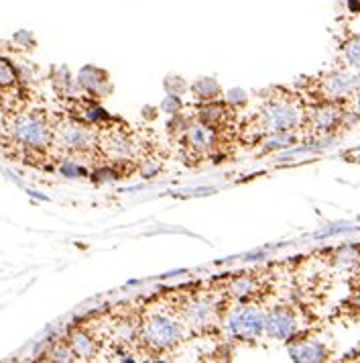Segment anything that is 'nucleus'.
I'll return each instance as SVG.
<instances>
[{
    "label": "nucleus",
    "mask_w": 360,
    "mask_h": 363,
    "mask_svg": "<svg viewBox=\"0 0 360 363\" xmlns=\"http://www.w3.org/2000/svg\"><path fill=\"white\" fill-rule=\"evenodd\" d=\"M187 327L175 311H155L141 323L137 343L151 355L171 351L183 343Z\"/></svg>",
    "instance_id": "1"
},
{
    "label": "nucleus",
    "mask_w": 360,
    "mask_h": 363,
    "mask_svg": "<svg viewBox=\"0 0 360 363\" xmlns=\"http://www.w3.org/2000/svg\"><path fill=\"white\" fill-rule=\"evenodd\" d=\"M306 108L294 96H275L271 99L257 116L259 137H267L273 133L297 131L303 125ZM257 137V139H259Z\"/></svg>",
    "instance_id": "2"
},
{
    "label": "nucleus",
    "mask_w": 360,
    "mask_h": 363,
    "mask_svg": "<svg viewBox=\"0 0 360 363\" xmlns=\"http://www.w3.org/2000/svg\"><path fill=\"white\" fill-rule=\"evenodd\" d=\"M11 135L17 145L29 151H45L53 145V125L39 113H18L11 121Z\"/></svg>",
    "instance_id": "3"
},
{
    "label": "nucleus",
    "mask_w": 360,
    "mask_h": 363,
    "mask_svg": "<svg viewBox=\"0 0 360 363\" xmlns=\"http://www.w3.org/2000/svg\"><path fill=\"white\" fill-rule=\"evenodd\" d=\"M267 329V313L255 306L245 304L238 306L226 318V333L234 341H257Z\"/></svg>",
    "instance_id": "4"
},
{
    "label": "nucleus",
    "mask_w": 360,
    "mask_h": 363,
    "mask_svg": "<svg viewBox=\"0 0 360 363\" xmlns=\"http://www.w3.org/2000/svg\"><path fill=\"white\" fill-rule=\"evenodd\" d=\"M360 86V72L340 67L324 74L315 80V90L320 102H348V99L356 92Z\"/></svg>",
    "instance_id": "5"
},
{
    "label": "nucleus",
    "mask_w": 360,
    "mask_h": 363,
    "mask_svg": "<svg viewBox=\"0 0 360 363\" xmlns=\"http://www.w3.org/2000/svg\"><path fill=\"white\" fill-rule=\"evenodd\" d=\"M53 145L67 153H88L96 145L94 129L83 121H64L53 125Z\"/></svg>",
    "instance_id": "6"
},
{
    "label": "nucleus",
    "mask_w": 360,
    "mask_h": 363,
    "mask_svg": "<svg viewBox=\"0 0 360 363\" xmlns=\"http://www.w3.org/2000/svg\"><path fill=\"white\" fill-rule=\"evenodd\" d=\"M175 313L180 314L187 330H192V333H206V330H210L216 325V320L220 316V308H216V304L206 296H194L185 298Z\"/></svg>",
    "instance_id": "7"
},
{
    "label": "nucleus",
    "mask_w": 360,
    "mask_h": 363,
    "mask_svg": "<svg viewBox=\"0 0 360 363\" xmlns=\"http://www.w3.org/2000/svg\"><path fill=\"white\" fill-rule=\"evenodd\" d=\"M346 121V108L342 102H318L303 116V129H310L315 135L338 129Z\"/></svg>",
    "instance_id": "8"
},
{
    "label": "nucleus",
    "mask_w": 360,
    "mask_h": 363,
    "mask_svg": "<svg viewBox=\"0 0 360 363\" xmlns=\"http://www.w3.org/2000/svg\"><path fill=\"white\" fill-rule=\"evenodd\" d=\"M299 333V318L294 308L279 306L273 313L267 314V329L265 335L275 341H291Z\"/></svg>",
    "instance_id": "9"
},
{
    "label": "nucleus",
    "mask_w": 360,
    "mask_h": 363,
    "mask_svg": "<svg viewBox=\"0 0 360 363\" xmlns=\"http://www.w3.org/2000/svg\"><path fill=\"white\" fill-rule=\"evenodd\" d=\"M216 139H218V129L204 125L202 121L192 123L183 133V143L192 155H206L208 151H212L216 147Z\"/></svg>",
    "instance_id": "10"
},
{
    "label": "nucleus",
    "mask_w": 360,
    "mask_h": 363,
    "mask_svg": "<svg viewBox=\"0 0 360 363\" xmlns=\"http://www.w3.org/2000/svg\"><path fill=\"white\" fill-rule=\"evenodd\" d=\"M67 343L71 347L76 359H94L98 355V341L88 329H74L67 337Z\"/></svg>",
    "instance_id": "11"
},
{
    "label": "nucleus",
    "mask_w": 360,
    "mask_h": 363,
    "mask_svg": "<svg viewBox=\"0 0 360 363\" xmlns=\"http://www.w3.org/2000/svg\"><path fill=\"white\" fill-rule=\"evenodd\" d=\"M289 355L295 362H324L327 359L330 351L322 341H294V345L289 347Z\"/></svg>",
    "instance_id": "12"
},
{
    "label": "nucleus",
    "mask_w": 360,
    "mask_h": 363,
    "mask_svg": "<svg viewBox=\"0 0 360 363\" xmlns=\"http://www.w3.org/2000/svg\"><path fill=\"white\" fill-rule=\"evenodd\" d=\"M78 84L92 96H104L110 90V82L106 80V74L96 67H83L78 76Z\"/></svg>",
    "instance_id": "13"
},
{
    "label": "nucleus",
    "mask_w": 360,
    "mask_h": 363,
    "mask_svg": "<svg viewBox=\"0 0 360 363\" xmlns=\"http://www.w3.org/2000/svg\"><path fill=\"white\" fill-rule=\"evenodd\" d=\"M257 288H259V280L255 276H236L230 280L226 294L236 300H246V298L255 296Z\"/></svg>",
    "instance_id": "14"
},
{
    "label": "nucleus",
    "mask_w": 360,
    "mask_h": 363,
    "mask_svg": "<svg viewBox=\"0 0 360 363\" xmlns=\"http://www.w3.org/2000/svg\"><path fill=\"white\" fill-rule=\"evenodd\" d=\"M340 60H342V67L360 72V33L352 35L350 39L344 41L340 48Z\"/></svg>",
    "instance_id": "15"
},
{
    "label": "nucleus",
    "mask_w": 360,
    "mask_h": 363,
    "mask_svg": "<svg viewBox=\"0 0 360 363\" xmlns=\"http://www.w3.org/2000/svg\"><path fill=\"white\" fill-rule=\"evenodd\" d=\"M190 90L196 94V99L208 100V102H212V100H216L220 94H222L220 84L216 82L214 78H199L196 84H192V88H190Z\"/></svg>",
    "instance_id": "16"
},
{
    "label": "nucleus",
    "mask_w": 360,
    "mask_h": 363,
    "mask_svg": "<svg viewBox=\"0 0 360 363\" xmlns=\"http://www.w3.org/2000/svg\"><path fill=\"white\" fill-rule=\"evenodd\" d=\"M18 76L17 69L13 67V64L0 60V90H6V88H17Z\"/></svg>",
    "instance_id": "17"
},
{
    "label": "nucleus",
    "mask_w": 360,
    "mask_h": 363,
    "mask_svg": "<svg viewBox=\"0 0 360 363\" xmlns=\"http://www.w3.org/2000/svg\"><path fill=\"white\" fill-rule=\"evenodd\" d=\"M338 264L342 265V267H354V265H359L360 264V259H359V251L354 247H346L342 249L340 253H338Z\"/></svg>",
    "instance_id": "18"
},
{
    "label": "nucleus",
    "mask_w": 360,
    "mask_h": 363,
    "mask_svg": "<svg viewBox=\"0 0 360 363\" xmlns=\"http://www.w3.org/2000/svg\"><path fill=\"white\" fill-rule=\"evenodd\" d=\"M51 359H55V362H74L76 355H74L69 343H64V345H55V349L51 351Z\"/></svg>",
    "instance_id": "19"
},
{
    "label": "nucleus",
    "mask_w": 360,
    "mask_h": 363,
    "mask_svg": "<svg viewBox=\"0 0 360 363\" xmlns=\"http://www.w3.org/2000/svg\"><path fill=\"white\" fill-rule=\"evenodd\" d=\"M350 108L346 111V116H352L354 121H360V86L356 88V92L348 99Z\"/></svg>",
    "instance_id": "20"
},
{
    "label": "nucleus",
    "mask_w": 360,
    "mask_h": 363,
    "mask_svg": "<svg viewBox=\"0 0 360 363\" xmlns=\"http://www.w3.org/2000/svg\"><path fill=\"white\" fill-rule=\"evenodd\" d=\"M62 172L66 174V176H69V178H76V176H83V167H80V165L76 164V162H64V165H62Z\"/></svg>",
    "instance_id": "21"
},
{
    "label": "nucleus",
    "mask_w": 360,
    "mask_h": 363,
    "mask_svg": "<svg viewBox=\"0 0 360 363\" xmlns=\"http://www.w3.org/2000/svg\"><path fill=\"white\" fill-rule=\"evenodd\" d=\"M352 306L360 311V288L359 290H354V294H352Z\"/></svg>",
    "instance_id": "22"
},
{
    "label": "nucleus",
    "mask_w": 360,
    "mask_h": 363,
    "mask_svg": "<svg viewBox=\"0 0 360 363\" xmlns=\"http://www.w3.org/2000/svg\"><path fill=\"white\" fill-rule=\"evenodd\" d=\"M2 125H6V116H4V108L0 106V127H2Z\"/></svg>",
    "instance_id": "23"
}]
</instances>
